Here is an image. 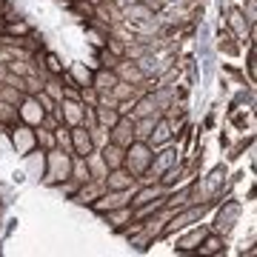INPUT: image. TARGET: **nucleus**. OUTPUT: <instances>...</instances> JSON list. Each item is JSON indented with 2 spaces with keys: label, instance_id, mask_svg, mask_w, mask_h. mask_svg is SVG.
Returning a JSON list of instances; mask_svg holds the SVG:
<instances>
[{
  "label": "nucleus",
  "instance_id": "6",
  "mask_svg": "<svg viewBox=\"0 0 257 257\" xmlns=\"http://www.w3.org/2000/svg\"><path fill=\"white\" fill-rule=\"evenodd\" d=\"M43 106L35 100V94H23V100H20V106H18V117H20V123H26V126H37L40 120H43Z\"/></svg>",
  "mask_w": 257,
  "mask_h": 257
},
{
  "label": "nucleus",
  "instance_id": "20",
  "mask_svg": "<svg viewBox=\"0 0 257 257\" xmlns=\"http://www.w3.org/2000/svg\"><path fill=\"white\" fill-rule=\"evenodd\" d=\"M200 243H203V246H200L203 254H220V251H223V237H220V234H209V231H206Z\"/></svg>",
  "mask_w": 257,
  "mask_h": 257
},
{
  "label": "nucleus",
  "instance_id": "26",
  "mask_svg": "<svg viewBox=\"0 0 257 257\" xmlns=\"http://www.w3.org/2000/svg\"><path fill=\"white\" fill-rule=\"evenodd\" d=\"M69 72H72V77L77 80V86H89V83H92V69H86V66L74 63Z\"/></svg>",
  "mask_w": 257,
  "mask_h": 257
},
{
  "label": "nucleus",
  "instance_id": "7",
  "mask_svg": "<svg viewBox=\"0 0 257 257\" xmlns=\"http://www.w3.org/2000/svg\"><path fill=\"white\" fill-rule=\"evenodd\" d=\"M103 192H106V183H103V180H97V177H92V180H86V183L77 186V192L72 194V200L83 203V206H92V203L97 200Z\"/></svg>",
  "mask_w": 257,
  "mask_h": 257
},
{
  "label": "nucleus",
  "instance_id": "2",
  "mask_svg": "<svg viewBox=\"0 0 257 257\" xmlns=\"http://www.w3.org/2000/svg\"><path fill=\"white\" fill-rule=\"evenodd\" d=\"M152 146H149L146 140H132L126 146V157H123V169H128L135 177H140L143 172L149 169V163H152Z\"/></svg>",
  "mask_w": 257,
  "mask_h": 257
},
{
  "label": "nucleus",
  "instance_id": "25",
  "mask_svg": "<svg viewBox=\"0 0 257 257\" xmlns=\"http://www.w3.org/2000/svg\"><path fill=\"white\" fill-rule=\"evenodd\" d=\"M0 100L12 103V106H20V100H23V92H20V89H15V86L0 83Z\"/></svg>",
  "mask_w": 257,
  "mask_h": 257
},
{
  "label": "nucleus",
  "instance_id": "27",
  "mask_svg": "<svg viewBox=\"0 0 257 257\" xmlns=\"http://www.w3.org/2000/svg\"><path fill=\"white\" fill-rule=\"evenodd\" d=\"M80 103L83 106H97V89L92 83L89 86H80Z\"/></svg>",
  "mask_w": 257,
  "mask_h": 257
},
{
  "label": "nucleus",
  "instance_id": "15",
  "mask_svg": "<svg viewBox=\"0 0 257 257\" xmlns=\"http://www.w3.org/2000/svg\"><path fill=\"white\" fill-rule=\"evenodd\" d=\"M97 152H100L103 155V160H106V163H109V169H120V166H123V157H126V149L123 146H117V143H106V146L103 149H97Z\"/></svg>",
  "mask_w": 257,
  "mask_h": 257
},
{
  "label": "nucleus",
  "instance_id": "3",
  "mask_svg": "<svg viewBox=\"0 0 257 257\" xmlns=\"http://www.w3.org/2000/svg\"><path fill=\"white\" fill-rule=\"evenodd\" d=\"M57 117L63 126H83V103L74 100V97H63L57 103Z\"/></svg>",
  "mask_w": 257,
  "mask_h": 257
},
{
  "label": "nucleus",
  "instance_id": "21",
  "mask_svg": "<svg viewBox=\"0 0 257 257\" xmlns=\"http://www.w3.org/2000/svg\"><path fill=\"white\" fill-rule=\"evenodd\" d=\"M117 117H120L117 109H111V106H97V126L111 128L114 123H117Z\"/></svg>",
  "mask_w": 257,
  "mask_h": 257
},
{
  "label": "nucleus",
  "instance_id": "23",
  "mask_svg": "<svg viewBox=\"0 0 257 257\" xmlns=\"http://www.w3.org/2000/svg\"><path fill=\"white\" fill-rule=\"evenodd\" d=\"M55 143H57V149H63L66 155H72V135H69V126H60L55 128Z\"/></svg>",
  "mask_w": 257,
  "mask_h": 257
},
{
  "label": "nucleus",
  "instance_id": "4",
  "mask_svg": "<svg viewBox=\"0 0 257 257\" xmlns=\"http://www.w3.org/2000/svg\"><path fill=\"white\" fill-rule=\"evenodd\" d=\"M109 140L126 149L128 143L135 140V117H132V114H120L117 123L109 128Z\"/></svg>",
  "mask_w": 257,
  "mask_h": 257
},
{
  "label": "nucleus",
  "instance_id": "12",
  "mask_svg": "<svg viewBox=\"0 0 257 257\" xmlns=\"http://www.w3.org/2000/svg\"><path fill=\"white\" fill-rule=\"evenodd\" d=\"M100 217L109 223L111 229H123L126 223H132V206H117V209H109V211H103Z\"/></svg>",
  "mask_w": 257,
  "mask_h": 257
},
{
  "label": "nucleus",
  "instance_id": "11",
  "mask_svg": "<svg viewBox=\"0 0 257 257\" xmlns=\"http://www.w3.org/2000/svg\"><path fill=\"white\" fill-rule=\"evenodd\" d=\"M69 135H72V155H80L86 157L92 152V138H89V128L86 126H72L69 128Z\"/></svg>",
  "mask_w": 257,
  "mask_h": 257
},
{
  "label": "nucleus",
  "instance_id": "28",
  "mask_svg": "<svg viewBox=\"0 0 257 257\" xmlns=\"http://www.w3.org/2000/svg\"><path fill=\"white\" fill-rule=\"evenodd\" d=\"M117 60L120 57L114 55V52H109V49H100V52H97V66H103V69H111Z\"/></svg>",
  "mask_w": 257,
  "mask_h": 257
},
{
  "label": "nucleus",
  "instance_id": "9",
  "mask_svg": "<svg viewBox=\"0 0 257 257\" xmlns=\"http://www.w3.org/2000/svg\"><path fill=\"white\" fill-rule=\"evenodd\" d=\"M106 189H138V177L132 175L128 169H109V175L103 177Z\"/></svg>",
  "mask_w": 257,
  "mask_h": 257
},
{
  "label": "nucleus",
  "instance_id": "22",
  "mask_svg": "<svg viewBox=\"0 0 257 257\" xmlns=\"http://www.w3.org/2000/svg\"><path fill=\"white\" fill-rule=\"evenodd\" d=\"M35 140H37V149H43V152H49V149H55V132H49V128L43 126H35Z\"/></svg>",
  "mask_w": 257,
  "mask_h": 257
},
{
  "label": "nucleus",
  "instance_id": "29",
  "mask_svg": "<svg viewBox=\"0 0 257 257\" xmlns=\"http://www.w3.org/2000/svg\"><path fill=\"white\" fill-rule=\"evenodd\" d=\"M203 234H206V229H194V231H192V234H189L186 240H180V243H177V246H180V251H189V248H192L194 243H200V240H203Z\"/></svg>",
  "mask_w": 257,
  "mask_h": 257
},
{
  "label": "nucleus",
  "instance_id": "18",
  "mask_svg": "<svg viewBox=\"0 0 257 257\" xmlns=\"http://www.w3.org/2000/svg\"><path fill=\"white\" fill-rule=\"evenodd\" d=\"M77 183H86V180H92V175H89V166H86V157L80 155H72V175Z\"/></svg>",
  "mask_w": 257,
  "mask_h": 257
},
{
  "label": "nucleus",
  "instance_id": "1",
  "mask_svg": "<svg viewBox=\"0 0 257 257\" xmlns=\"http://www.w3.org/2000/svg\"><path fill=\"white\" fill-rule=\"evenodd\" d=\"M72 175V155H66L63 149H49L46 152V172H43V183L46 186H57L63 183L66 177Z\"/></svg>",
  "mask_w": 257,
  "mask_h": 257
},
{
  "label": "nucleus",
  "instance_id": "8",
  "mask_svg": "<svg viewBox=\"0 0 257 257\" xmlns=\"http://www.w3.org/2000/svg\"><path fill=\"white\" fill-rule=\"evenodd\" d=\"M111 72L117 74V80H126V83H135V86H140L143 80H149L146 74L138 69V63L135 60H126V57H120L117 63L111 66Z\"/></svg>",
  "mask_w": 257,
  "mask_h": 257
},
{
  "label": "nucleus",
  "instance_id": "17",
  "mask_svg": "<svg viewBox=\"0 0 257 257\" xmlns=\"http://www.w3.org/2000/svg\"><path fill=\"white\" fill-rule=\"evenodd\" d=\"M163 117V114H146V117H135V140H146L152 135L155 123Z\"/></svg>",
  "mask_w": 257,
  "mask_h": 257
},
{
  "label": "nucleus",
  "instance_id": "5",
  "mask_svg": "<svg viewBox=\"0 0 257 257\" xmlns=\"http://www.w3.org/2000/svg\"><path fill=\"white\" fill-rule=\"evenodd\" d=\"M9 132H12V143H15V149H18L20 155H29L32 149H37L35 126H26V123H20V120H18Z\"/></svg>",
  "mask_w": 257,
  "mask_h": 257
},
{
  "label": "nucleus",
  "instance_id": "13",
  "mask_svg": "<svg viewBox=\"0 0 257 257\" xmlns=\"http://www.w3.org/2000/svg\"><path fill=\"white\" fill-rule=\"evenodd\" d=\"M117 83V74L111 72V69H103V66H97L92 72V86L97 89V92H111V86Z\"/></svg>",
  "mask_w": 257,
  "mask_h": 257
},
{
  "label": "nucleus",
  "instance_id": "14",
  "mask_svg": "<svg viewBox=\"0 0 257 257\" xmlns=\"http://www.w3.org/2000/svg\"><path fill=\"white\" fill-rule=\"evenodd\" d=\"M86 166H89V175L97 177V180H103V177L109 175V163L103 160V155L97 152V149H92V152L86 155Z\"/></svg>",
  "mask_w": 257,
  "mask_h": 257
},
{
  "label": "nucleus",
  "instance_id": "24",
  "mask_svg": "<svg viewBox=\"0 0 257 257\" xmlns=\"http://www.w3.org/2000/svg\"><path fill=\"white\" fill-rule=\"evenodd\" d=\"M29 32H32V29H29V23L26 20H15V18H9L6 20V35H12V37H26Z\"/></svg>",
  "mask_w": 257,
  "mask_h": 257
},
{
  "label": "nucleus",
  "instance_id": "10",
  "mask_svg": "<svg viewBox=\"0 0 257 257\" xmlns=\"http://www.w3.org/2000/svg\"><path fill=\"white\" fill-rule=\"evenodd\" d=\"M172 138H175V132H172V126H169V120L160 117V120L155 123V128H152V135L146 138V143L152 146V152H155V149L169 146V143H172Z\"/></svg>",
  "mask_w": 257,
  "mask_h": 257
},
{
  "label": "nucleus",
  "instance_id": "30",
  "mask_svg": "<svg viewBox=\"0 0 257 257\" xmlns=\"http://www.w3.org/2000/svg\"><path fill=\"white\" fill-rule=\"evenodd\" d=\"M35 100L40 103V106H43V111H57V100H55V97H49V94L43 92V89H40V92L35 94Z\"/></svg>",
  "mask_w": 257,
  "mask_h": 257
},
{
  "label": "nucleus",
  "instance_id": "19",
  "mask_svg": "<svg viewBox=\"0 0 257 257\" xmlns=\"http://www.w3.org/2000/svg\"><path fill=\"white\" fill-rule=\"evenodd\" d=\"M18 106H12V103L0 100V126L3 128H12L15 123H18Z\"/></svg>",
  "mask_w": 257,
  "mask_h": 257
},
{
  "label": "nucleus",
  "instance_id": "16",
  "mask_svg": "<svg viewBox=\"0 0 257 257\" xmlns=\"http://www.w3.org/2000/svg\"><path fill=\"white\" fill-rule=\"evenodd\" d=\"M217 49H220L223 55H229V57H237L240 52H243V43H240L237 37L231 35L229 29H223V32H220V40H217Z\"/></svg>",
  "mask_w": 257,
  "mask_h": 257
},
{
  "label": "nucleus",
  "instance_id": "31",
  "mask_svg": "<svg viewBox=\"0 0 257 257\" xmlns=\"http://www.w3.org/2000/svg\"><path fill=\"white\" fill-rule=\"evenodd\" d=\"M43 69H46V74H60L63 72V66H60L57 55H52V52H46V63H43Z\"/></svg>",
  "mask_w": 257,
  "mask_h": 257
}]
</instances>
